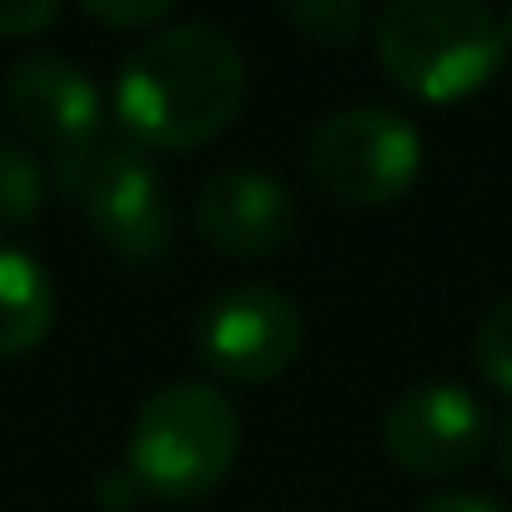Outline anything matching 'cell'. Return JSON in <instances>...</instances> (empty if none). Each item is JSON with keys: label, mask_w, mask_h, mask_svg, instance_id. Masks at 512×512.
Here are the masks:
<instances>
[{"label": "cell", "mask_w": 512, "mask_h": 512, "mask_svg": "<svg viewBox=\"0 0 512 512\" xmlns=\"http://www.w3.org/2000/svg\"><path fill=\"white\" fill-rule=\"evenodd\" d=\"M287 21L317 46H347L362 36L367 0H282Z\"/></svg>", "instance_id": "cell-12"}, {"label": "cell", "mask_w": 512, "mask_h": 512, "mask_svg": "<svg viewBox=\"0 0 512 512\" xmlns=\"http://www.w3.org/2000/svg\"><path fill=\"white\" fill-rule=\"evenodd\" d=\"M302 226V206L297 196L251 166H231L216 171L201 196H196V231L211 251L231 256V262H262V256H277L292 246Z\"/></svg>", "instance_id": "cell-9"}, {"label": "cell", "mask_w": 512, "mask_h": 512, "mask_svg": "<svg viewBox=\"0 0 512 512\" xmlns=\"http://www.w3.org/2000/svg\"><path fill=\"white\" fill-rule=\"evenodd\" d=\"M492 442L482 402L457 382H417L382 412V447L412 477H452Z\"/></svg>", "instance_id": "cell-8"}, {"label": "cell", "mask_w": 512, "mask_h": 512, "mask_svg": "<svg viewBox=\"0 0 512 512\" xmlns=\"http://www.w3.org/2000/svg\"><path fill=\"white\" fill-rule=\"evenodd\" d=\"M307 342L302 307L267 282H241L211 297L196 317V357L231 387H262L282 377Z\"/></svg>", "instance_id": "cell-6"}, {"label": "cell", "mask_w": 512, "mask_h": 512, "mask_svg": "<svg viewBox=\"0 0 512 512\" xmlns=\"http://www.w3.org/2000/svg\"><path fill=\"white\" fill-rule=\"evenodd\" d=\"M181 0H81V11L96 21V26H111V31H141V26H156L161 16H171Z\"/></svg>", "instance_id": "cell-14"}, {"label": "cell", "mask_w": 512, "mask_h": 512, "mask_svg": "<svg viewBox=\"0 0 512 512\" xmlns=\"http://www.w3.org/2000/svg\"><path fill=\"white\" fill-rule=\"evenodd\" d=\"M472 357H477V372L487 377V387L512 397V297L482 317V327L472 337Z\"/></svg>", "instance_id": "cell-13"}, {"label": "cell", "mask_w": 512, "mask_h": 512, "mask_svg": "<svg viewBox=\"0 0 512 512\" xmlns=\"http://www.w3.org/2000/svg\"><path fill=\"white\" fill-rule=\"evenodd\" d=\"M6 116L51 156V176L106 141V101L96 81L61 56H21L6 76Z\"/></svg>", "instance_id": "cell-7"}, {"label": "cell", "mask_w": 512, "mask_h": 512, "mask_svg": "<svg viewBox=\"0 0 512 512\" xmlns=\"http://www.w3.org/2000/svg\"><path fill=\"white\" fill-rule=\"evenodd\" d=\"M317 191L337 206H392L422 176V136L387 106H352L317 126L307 146Z\"/></svg>", "instance_id": "cell-5"}, {"label": "cell", "mask_w": 512, "mask_h": 512, "mask_svg": "<svg viewBox=\"0 0 512 512\" xmlns=\"http://www.w3.org/2000/svg\"><path fill=\"white\" fill-rule=\"evenodd\" d=\"M61 0H0V41H21L36 36L56 21Z\"/></svg>", "instance_id": "cell-15"}, {"label": "cell", "mask_w": 512, "mask_h": 512, "mask_svg": "<svg viewBox=\"0 0 512 512\" xmlns=\"http://www.w3.org/2000/svg\"><path fill=\"white\" fill-rule=\"evenodd\" d=\"M56 327V287L21 246H0V362L36 352Z\"/></svg>", "instance_id": "cell-10"}, {"label": "cell", "mask_w": 512, "mask_h": 512, "mask_svg": "<svg viewBox=\"0 0 512 512\" xmlns=\"http://www.w3.org/2000/svg\"><path fill=\"white\" fill-rule=\"evenodd\" d=\"M46 206V166L31 146L0 141V236L31 226Z\"/></svg>", "instance_id": "cell-11"}, {"label": "cell", "mask_w": 512, "mask_h": 512, "mask_svg": "<svg viewBox=\"0 0 512 512\" xmlns=\"http://www.w3.org/2000/svg\"><path fill=\"white\" fill-rule=\"evenodd\" d=\"M502 31H507V46H512V11L502 16Z\"/></svg>", "instance_id": "cell-19"}, {"label": "cell", "mask_w": 512, "mask_h": 512, "mask_svg": "<svg viewBox=\"0 0 512 512\" xmlns=\"http://www.w3.org/2000/svg\"><path fill=\"white\" fill-rule=\"evenodd\" d=\"M246 96V61L216 26H171L141 41L111 91L116 126L141 151H196L216 141Z\"/></svg>", "instance_id": "cell-1"}, {"label": "cell", "mask_w": 512, "mask_h": 512, "mask_svg": "<svg viewBox=\"0 0 512 512\" xmlns=\"http://www.w3.org/2000/svg\"><path fill=\"white\" fill-rule=\"evenodd\" d=\"M56 191L91 221L106 251L131 267H151L171 246V201L151 151L131 141H101L76 166L56 171Z\"/></svg>", "instance_id": "cell-4"}, {"label": "cell", "mask_w": 512, "mask_h": 512, "mask_svg": "<svg viewBox=\"0 0 512 512\" xmlns=\"http://www.w3.org/2000/svg\"><path fill=\"white\" fill-rule=\"evenodd\" d=\"M492 457H497V472L512 482V417L497 427V437H492Z\"/></svg>", "instance_id": "cell-18"}, {"label": "cell", "mask_w": 512, "mask_h": 512, "mask_svg": "<svg viewBox=\"0 0 512 512\" xmlns=\"http://www.w3.org/2000/svg\"><path fill=\"white\" fill-rule=\"evenodd\" d=\"M236 447V407L206 382H171L136 412L126 437V472L151 497L196 502L226 482Z\"/></svg>", "instance_id": "cell-3"}, {"label": "cell", "mask_w": 512, "mask_h": 512, "mask_svg": "<svg viewBox=\"0 0 512 512\" xmlns=\"http://www.w3.org/2000/svg\"><path fill=\"white\" fill-rule=\"evenodd\" d=\"M387 81L427 106L477 96L507 61L502 16L482 0H387L372 26Z\"/></svg>", "instance_id": "cell-2"}, {"label": "cell", "mask_w": 512, "mask_h": 512, "mask_svg": "<svg viewBox=\"0 0 512 512\" xmlns=\"http://www.w3.org/2000/svg\"><path fill=\"white\" fill-rule=\"evenodd\" d=\"M136 477L131 472H106V482H101V502H111V507H131L136 502Z\"/></svg>", "instance_id": "cell-17"}, {"label": "cell", "mask_w": 512, "mask_h": 512, "mask_svg": "<svg viewBox=\"0 0 512 512\" xmlns=\"http://www.w3.org/2000/svg\"><path fill=\"white\" fill-rule=\"evenodd\" d=\"M417 512H507V507L492 502V497H482V492H437Z\"/></svg>", "instance_id": "cell-16"}]
</instances>
